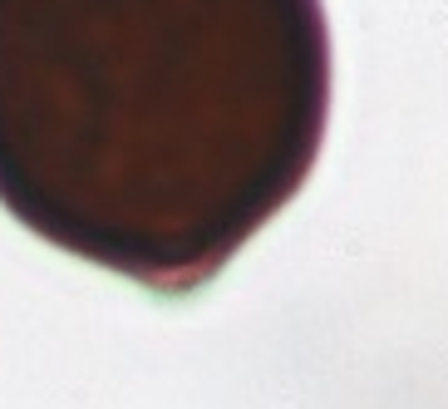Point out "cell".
Wrapping results in <instances>:
<instances>
[{
  "label": "cell",
  "mask_w": 448,
  "mask_h": 409,
  "mask_svg": "<svg viewBox=\"0 0 448 409\" xmlns=\"http://www.w3.org/2000/svg\"><path fill=\"white\" fill-rule=\"evenodd\" d=\"M325 119L320 0H0V208L163 296L301 192Z\"/></svg>",
  "instance_id": "obj_1"
}]
</instances>
